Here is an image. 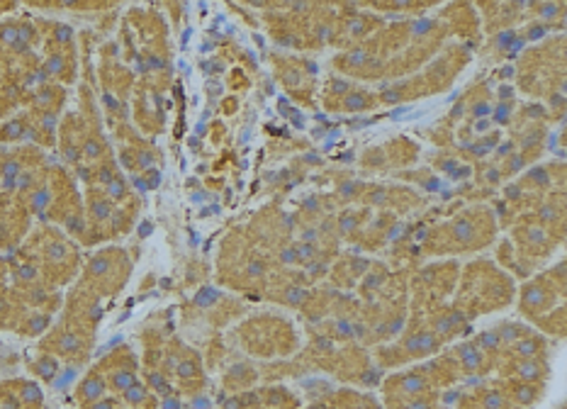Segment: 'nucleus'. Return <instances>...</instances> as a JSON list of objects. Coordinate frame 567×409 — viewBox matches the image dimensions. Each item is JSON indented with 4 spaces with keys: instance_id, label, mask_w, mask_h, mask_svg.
<instances>
[{
    "instance_id": "nucleus-1",
    "label": "nucleus",
    "mask_w": 567,
    "mask_h": 409,
    "mask_svg": "<svg viewBox=\"0 0 567 409\" xmlns=\"http://www.w3.org/2000/svg\"><path fill=\"white\" fill-rule=\"evenodd\" d=\"M436 346H438V341H436L433 334H428V332L417 334V336H412V339L407 341V348H409L412 353H428V351H433Z\"/></svg>"
},
{
    "instance_id": "nucleus-2",
    "label": "nucleus",
    "mask_w": 567,
    "mask_h": 409,
    "mask_svg": "<svg viewBox=\"0 0 567 409\" xmlns=\"http://www.w3.org/2000/svg\"><path fill=\"white\" fill-rule=\"evenodd\" d=\"M100 395H102V380H98V378L85 380V385H83V400H95Z\"/></svg>"
},
{
    "instance_id": "nucleus-3",
    "label": "nucleus",
    "mask_w": 567,
    "mask_h": 409,
    "mask_svg": "<svg viewBox=\"0 0 567 409\" xmlns=\"http://www.w3.org/2000/svg\"><path fill=\"white\" fill-rule=\"evenodd\" d=\"M518 373H521V378H526V380H536V378L541 375V368H538L536 363L526 360V363H521V365H518Z\"/></svg>"
},
{
    "instance_id": "nucleus-4",
    "label": "nucleus",
    "mask_w": 567,
    "mask_h": 409,
    "mask_svg": "<svg viewBox=\"0 0 567 409\" xmlns=\"http://www.w3.org/2000/svg\"><path fill=\"white\" fill-rule=\"evenodd\" d=\"M516 351H518V356H523V358H531V356H536V351H538V343H536V341H518V343H516Z\"/></svg>"
},
{
    "instance_id": "nucleus-5",
    "label": "nucleus",
    "mask_w": 567,
    "mask_h": 409,
    "mask_svg": "<svg viewBox=\"0 0 567 409\" xmlns=\"http://www.w3.org/2000/svg\"><path fill=\"white\" fill-rule=\"evenodd\" d=\"M132 385H134V375H132V373H117V375H115V387H117V390H124V392H127Z\"/></svg>"
},
{
    "instance_id": "nucleus-6",
    "label": "nucleus",
    "mask_w": 567,
    "mask_h": 409,
    "mask_svg": "<svg viewBox=\"0 0 567 409\" xmlns=\"http://www.w3.org/2000/svg\"><path fill=\"white\" fill-rule=\"evenodd\" d=\"M424 380L419 378V375H409V378H404V383H402V387L407 390V392H419V390H424Z\"/></svg>"
},
{
    "instance_id": "nucleus-7",
    "label": "nucleus",
    "mask_w": 567,
    "mask_h": 409,
    "mask_svg": "<svg viewBox=\"0 0 567 409\" xmlns=\"http://www.w3.org/2000/svg\"><path fill=\"white\" fill-rule=\"evenodd\" d=\"M193 373H195V363H193V360H183V363L178 365V375H180V378H190Z\"/></svg>"
},
{
    "instance_id": "nucleus-8",
    "label": "nucleus",
    "mask_w": 567,
    "mask_h": 409,
    "mask_svg": "<svg viewBox=\"0 0 567 409\" xmlns=\"http://www.w3.org/2000/svg\"><path fill=\"white\" fill-rule=\"evenodd\" d=\"M463 356H465V363H468L470 368H477V363H480V358H477V353H475V348H463Z\"/></svg>"
},
{
    "instance_id": "nucleus-9",
    "label": "nucleus",
    "mask_w": 567,
    "mask_h": 409,
    "mask_svg": "<svg viewBox=\"0 0 567 409\" xmlns=\"http://www.w3.org/2000/svg\"><path fill=\"white\" fill-rule=\"evenodd\" d=\"M144 397H146L144 387H129V390H127V400H129V402H142Z\"/></svg>"
},
{
    "instance_id": "nucleus-10",
    "label": "nucleus",
    "mask_w": 567,
    "mask_h": 409,
    "mask_svg": "<svg viewBox=\"0 0 567 409\" xmlns=\"http://www.w3.org/2000/svg\"><path fill=\"white\" fill-rule=\"evenodd\" d=\"M110 193H112V198H122L124 195V185L120 180H112L110 183Z\"/></svg>"
},
{
    "instance_id": "nucleus-11",
    "label": "nucleus",
    "mask_w": 567,
    "mask_h": 409,
    "mask_svg": "<svg viewBox=\"0 0 567 409\" xmlns=\"http://www.w3.org/2000/svg\"><path fill=\"white\" fill-rule=\"evenodd\" d=\"M480 341H482L485 346H492V348H494L496 343H499V336H496L494 332H490V334H482V336H480Z\"/></svg>"
},
{
    "instance_id": "nucleus-12",
    "label": "nucleus",
    "mask_w": 567,
    "mask_h": 409,
    "mask_svg": "<svg viewBox=\"0 0 567 409\" xmlns=\"http://www.w3.org/2000/svg\"><path fill=\"white\" fill-rule=\"evenodd\" d=\"M39 397H42V392H39L37 387H32V385H29V387L25 390V400H29V402H34V400H39Z\"/></svg>"
},
{
    "instance_id": "nucleus-13",
    "label": "nucleus",
    "mask_w": 567,
    "mask_h": 409,
    "mask_svg": "<svg viewBox=\"0 0 567 409\" xmlns=\"http://www.w3.org/2000/svg\"><path fill=\"white\" fill-rule=\"evenodd\" d=\"M487 405H490V407H499V405H501V397H499V395H494V392H492V395L487 397Z\"/></svg>"
},
{
    "instance_id": "nucleus-14",
    "label": "nucleus",
    "mask_w": 567,
    "mask_h": 409,
    "mask_svg": "<svg viewBox=\"0 0 567 409\" xmlns=\"http://www.w3.org/2000/svg\"><path fill=\"white\" fill-rule=\"evenodd\" d=\"M95 409H112V405H110V402H102V405H98Z\"/></svg>"
}]
</instances>
